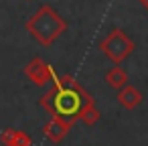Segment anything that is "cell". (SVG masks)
<instances>
[{
    "label": "cell",
    "instance_id": "cell-2",
    "mask_svg": "<svg viewBox=\"0 0 148 146\" xmlns=\"http://www.w3.org/2000/svg\"><path fill=\"white\" fill-rule=\"evenodd\" d=\"M27 33L41 43L43 47H51L65 31H67V21L49 4H43L27 23H25Z\"/></svg>",
    "mask_w": 148,
    "mask_h": 146
},
{
    "label": "cell",
    "instance_id": "cell-10",
    "mask_svg": "<svg viewBox=\"0 0 148 146\" xmlns=\"http://www.w3.org/2000/svg\"><path fill=\"white\" fill-rule=\"evenodd\" d=\"M140 2H142V6H144V8L148 10V0H140Z\"/></svg>",
    "mask_w": 148,
    "mask_h": 146
},
{
    "label": "cell",
    "instance_id": "cell-8",
    "mask_svg": "<svg viewBox=\"0 0 148 146\" xmlns=\"http://www.w3.org/2000/svg\"><path fill=\"white\" fill-rule=\"evenodd\" d=\"M106 83H108L110 87H114V89H120V87H124L126 83H130L128 71H126L124 67H120V65L112 67V69L106 73Z\"/></svg>",
    "mask_w": 148,
    "mask_h": 146
},
{
    "label": "cell",
    "instance_id": "cell-5",
    "mask_svg": "<svg viewBox=\"0 0 148 146\" xmlns=\"http://www.w3.org/2000/svg\"><path fill=\"white\" fill-rule=\"evenodd\" d=\"M71 128H73V124H69L67 120L57 118V116H51V120L43 126V134H45V138H47L49 142L59 144V142H63V138L67 136V132H69Z\"/></svg>",
    "mask_w": 148,
    "mask_h": 146
},
{
    "label": "cell",
    "instance_id": "cell-6",
    "mask_svg": "<svg viewBox=\"0 0 148 146\" xmlns=\"http://www.w3.org/2000/svg\"><path fill=\"white\" fill-rule=\"evenodd\" d=\"M118 104L124 108V110H136L142 101H144V95L140 89H136L132 83H126L124 87L118 89Z\"/></svg>",
    "mask_w": 148,
    "mask_h": 146
},
{
    "label": "cell",
    "instance_id": "cell-4",
    "mask_svg": "<svg viewBox=\"0 0 148 146\" xmlns=\"http://www.w3.org/2000/svg\"><path fill=\"white\" fill-rule=\"evenodd\" d=\"M25 75H27L35 85H39V87L51 83V81L57 77L55 69H53L47 61H43L41 57H35L33 61L27 63V67H25Z\"/></svg>",
    "mask_w": 148,
    "mask_h": 146
},
{
    "label": "cell",
    "instance_id": "cell-3",
    "mask_svg": "<svg viewBox=\"0 0 148 146\" xmlns=\"http://www.w3.org/2000/svg\"><path fill=\"white\" fill-rule=\"evenodd\" d=\"M99 49L103 51V55L114 63V65H120L124 63L136 49V43L126 35V31L122 29H112L106 39L99 43Z\"/></svg>",
    "mask_w": 148,
    "mask_h": 146
},
{
    "label": "cell",
    "instance_id": "cell-7",
    "mask_svg": "<svg viewBox=\"0 0 148 146\" xmlns=\"http://www.w3.org/2000/svg\"><path fill=\"white\" fill-rule=\"evenodd\" d=\"M0 142H2L4 146H31L33 140L27 132L23 130H12V128H6L2 130V134H0Z\"/></svg>",
    "mask_w": 148,
    "mask_h": 146
},
{
    "label": "cell",
    "instance_id": "cell-9",
    "mask_svg": "<svg viewBox=\"0 0 148 146\" xmlns=\"http://www.w3.org/2000/svg\"><path fill=\"white\" fill-rule=\"evenodd\" d=\"M101 118V112L95 108V101H89L85 104L81 110H79V120L85 124V126H95Z\"/></svg>",
    "mask_w": 148,
    "mask_h": 146
},
{
    "label": "cell",
    "instance_id": "cell-1",
    "mask_svg": "<svg viewBox=\"0 0 148 146\" xmlns=\"http://www.w3.org/2000/svg\"><path fill=\"white\" fill-rule=\"evenodd\" d=\"M53 87L41 95L39 104L41 108L49 114V116H57V118H63L67 120L69 124H75L79 120V110L89 104V101H95L91 93H87L75 77L71 75H57L53 81Z\"/></svg>",
    "mask_w": 148,
    "mask_h": 146
}]
</instances>
